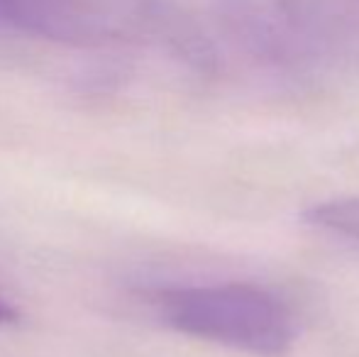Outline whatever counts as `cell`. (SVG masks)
<instances>
[{"label":"cell","instance_id":"obj_4","mask_svg":"<svg viewBox=\"0 0 359 357\" xmlns=\"http://www.w3.org/2000/svg\"><path fill=\"white\" fill-rule=\"evenodd\" d=\"M18 318H20V311L15 309V306L10 304L5 296H0V325H10V323H15Z\"/></svg>","mask_w":359,"mask_h":357},{"label":"cell","instance_id":"obj_3","mask_svg":"<svg viewBox=\"0 0 359 357\" xmlns=\"http://www.w3.org/2000/svg\"><path fill=\"white\" fill-rule=\"evenodd\" d=\"M306 220L330 233L359 240V194L311 206L306 210Z\"/></svg>","mask_w":359,"mask_h":357},{"label":"cell","instance_id":"obj_2","mask_svg":"<svg viewBox=\"0 0 359 357\" xmlns=\"http://www.w3.org/2000/svg\"><path fill=\"white\" fill-rule=\"evenodd\" d=\"M149 299L169 328L255 357H284L296 340L291 311L271 291L245 281L164 286Z\"/></svg>","mask_w":359,"mask_h":357},{"label":"cell","instance_id":"obj_1","mask_svg":"<svg viewBox=\"0 0 359 357\" xmlns=\"http://www.w3.org/2000/svg\"><path fill=\"white\" fill-rule=\"evenodd\" d=\"M0 22L72 47L156 37L194 67L213 64L203 37L164 0H0Z\"/></svg>","mask_w":359,"mask_h":357}]
</instances>
